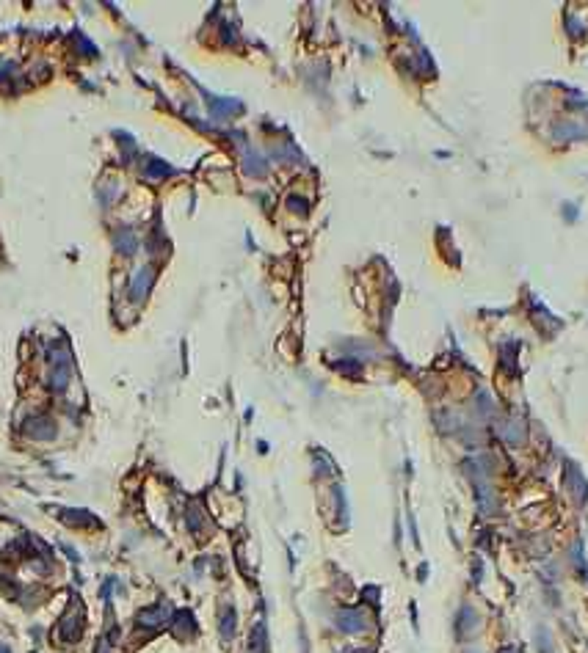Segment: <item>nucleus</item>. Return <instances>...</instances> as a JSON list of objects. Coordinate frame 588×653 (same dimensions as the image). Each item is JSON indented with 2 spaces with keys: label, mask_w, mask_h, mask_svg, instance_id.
Returning a JSON list of instances; mask_svg holds the SVG:
<instances>
[{
  "label": "nucleus",
  "mask_w": 588,
  "mask_h": 653,
  "mask_svg": "<svg viewBox=\"0 0 588 653\" xmlns=\"http://www.w3.org/2000/svg\"><path fill=\"white\" fill-rule=\"evenodd\" d=\"M475 628H478V615H475L469 606H464V609L458 612V617H456V637H458V639H467V637L475 634Z\"/></svg>",
  "instance_id": "f03ea898"
},
{
  "label": "nucleus",
  "mask_w": 588,
  "mask_h": 653,
  "mask_svg": "<svg viewBox=\"0 0 588 653\" xmlns=\"http://www.w3.org/2000/svg\"><path fill=\"white\" fill-rule=\"evenodd\" d=\"M467 653H478V650H467Z\"/></svg>",
  "instance_id": "39448f33"
},
{
  "label": "nucleus",
  "mask_w": 588,
  "mask_h": 653,
  "mask_svg": "<svg viewBox=\"0 0 588 653\" xmlns=\"http://www.w3.org/2000/svg\"><path fill=\"white\" fill-rule=\"evenodd\" d=\"M337 626H340V631H348V634L365 631V615L359 609H345L337 615Z\"/></svg>",
  "instance_id": "f257e3e1"
},
{
  "label": "nucleus",
  "mask_w": 588,
  "mask_h": 653,
  "mask_svg": "<svg viewBox=\"0 0 588 653\" xmlns=\"http://www.w3.org/2000/svg\"><path fill=\"white\" fill-rule=\"evenodd\" d=\"M232 634H235V615H232V612H227V617L221 620V637H227V639H230Z\"/></svg>",
  "instance_id": "20e7f679"
},
{
  "label": "nucleus",
  "mask_w": 588,
  "mask_h": 653,
  "mask_svg": "<svg viewBox=\"0 0 588 653\" xmlns=\"http://www.w3.org/2000/svg\"><path fill=\"white\" fill-rule=\"evenodd\" d=\"M252 653H265V631H262V626H257L254 634H252Z\"/></svg>",
  "instance_id": "7ed1b4c3"
}]
</instances>
